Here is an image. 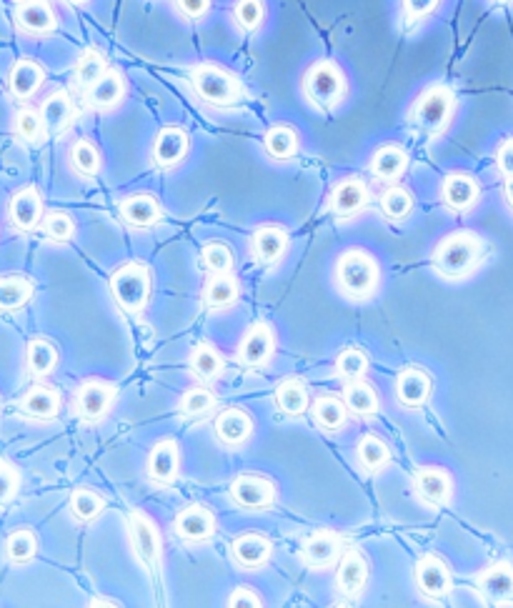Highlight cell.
<instances>
[{
	"label": "cell",
	"instance_id": "obj_44",
	"mask_svg": "<svg viewBox=\"0 0 513 608\" xmlns=\"http://www.w3.org/2000/svg\"><path fill=\"white\" fill-rule=\"evenodd\" d=\"M71 168L83 178L98 176L103 168L101 151H98L91 141L81 138V141H76L71 146Z\"/></svg>",
	"mask_w": 513,
	"mask_h": 608
},
{
	"label": "cell",
	"instance_id": "obj_58",
	"mask_svg": "<svg viewBox=\"0 0 513 608\" xmlns=\"http://www.w3.org/2000/svg\"><path fill=\"white\" fill-rule=\"evenodd\" d=\"M503 198H506V203L511 206V211H513V178H506V186H503Z\"/></svg>",
	"mask_w": 513,
	"mask_h": 608
},
{
	"label": "cell",
	"instance_id": "obj_40",
	"mask_svg": "<svg viewBox=\"0 0 513 608\" xmlns=\"http://www.w3.org/2000/svg\"><path fill=\"white\" fill-rule=\"evenodd\" d=\"M108 73V61L101 51L96 48H88L81 58L76 61V68H73V83L83 91L93 86L98 78H103Z\"/></svg>",
	"mask_w": 513,
	"mask_h": 608
},
{
	"label": "cell",
	"instance_id": "obj_16",
	"mask_svg": "<svg viewBox=\"0 0 513 608\" xmlns=\"http://www.w3.org/2000/svg\"><path fill=\"white\" fill-rule=\"evenodd\" d=\"M173 528H176L178 536L188 543H198V541H208L216 531V516L208 506L203 503H191V506L183 508L181 513L173 521Z\"/></svg>",
	"mask_w": 513,
	"mask_h": 608
},
{
	"label": "cell",
	"instance_id": "obj_43",
	"mask_svg": "<svg viewBox=\"0 0 513 608\" xmlns=\"http://www.w3.org/2000/svg\"><path fill=\"white\" fill-rule=\"evenodd\" d=\"M231 16L238 31L256 33L266 23V3L263 0H236Z\"/></svg>",
	"mask_w": 513,
	"mask_h": 608
},
{
	"label": "cell",
	"instance_id": "obj_39",
	"mask_svg": "<svg viewBox=\"0 0 513 608\" xmlns=\"http://www.w3.org/2000/svg\"><path fill=\"white\" fill-rule=\"evenodd\" d=\"M26 363L36 378L48 376L58 366V348L48 338H33L26 348Z\"/></svg>",
	"mask_w": 513,
	"mask_h": 608
},
{
	"label": "cell",
	"instance_id": "obj_7",
	"mask_svg": "<svg viewBox=\"0 0 513 608\" xmlns=\"http://www.w3.org/2000/svg\"><path fill=\"white\" fill-rule=\"evenodd\" d=\"M128 531H131L133 551L141 558V563H146L151 571H158V568H161L163 541L153 518L148 516L146 511H131V516H128Z\"/></svg>",
	"mask_w": 513,
	"mask_h": 608
},
{
	"label": "cell",
	"instance_id": "obj_21",
	"mask_svg": "<svg viewBox=\"0 0 513 608\" xmlns=\"http://www.w3.org/2000/svg\"><path fill=\"white\" fill-rule=\"evenodd\" d=\"M303 563L316 571H323V568L333 566L341 556V536L333 531H316L313 536L306 538L301 548Z\"/></svg>",
	"mask_w": 513,
	"mask_h": 608
},
{
	"label": "cell",
	"instance_id": "obj_20",
	"mask_svg": "<svg viewBox=\"0 0 513 608\" xmlns=\"http://www.w3.org/2000/svg\"><path fill=\"white\" fill-rule=\"evenodd\" d=\"M288 231L281 226H261L251 236V256L261 266H273L288 251Z\"/></svg>",
	"mask_w": 513,
	"mask_h": 608
},
{
	"label": "cell",
	"instance_id": "obj_49",
	"mask_svg": "<svg viewBox=\"0 0 513 608\" xmlns=\"http://www.w3.org/2000/svg\"><path fill=\"white\" fill-rule=\"evenodd\" d=\"M216 406V396H213L208 388H188L186 393L181 396V403H178V408H181L183 416H206L211 408Z\"/></svg>",
	"mask_w": 513,
	"mask_h": 608
},
{
	"label": "cell",
	"instance_id": "obj_51",
	"mask_svg": "<svg viewBox=\"0 0 513 608\" xmlns=\"http://www.w3.org/2000/svg\"><path fill=\"white\" fill-rule=\"evenodd\" d=\"M203 266L208 268L211 273H231L233 268V251L221 241L206 243L201 251Z\"/></svg>",
	"mask_w": 513,
	"mask_h": 608
},
{
	"label": "cell",
	"instance_id": "obj_29",
	"mask_svg": "<svg viewBox=\"0 0 513 608\" xmlns=\"http://www.w3.org/2000/svg\"><path fill=\"white\" fill-rule=\"evenodd\" d=\"M38 111H41L43 123H46L48 136H63V133L71 128L73 116H76V111H73V101L66 91L51 93V96L41 103Z\"/></svg>",
	"mask_w": 513,
	"mask_h": 608
},
{
	"label": "cell",
	"instance_id": "obj_6",
	"mask_svg": "<svg viewBox=\"0 0 513 608\" xmlns=\"http://www.w3.org/2000/svg\"><path fill=\"white\" fill-rule=\"evenodd\" d=\"M336 281L351 298H368L378 286V266L371 253L346 251L336 263Z\"/></svg>",
	"mask_w": 513,
	"mask_h": 608
},
{
	"label": "cell",
	"instance_id": "obj_50",
	"mask_svg": "<svg viewBox=\"0 0 513 608\" xmlns=\"http://www.w3.org/2000/svg\"><path fill=\"white\" fill-rule=\"evenodd\" d=\"M336 371L338 376H343L346 381H358V378L366 376L368 356L363 351H358V348H346V351L338 353Z\"/></svg>",
	"mask_w": 513,
	"mask_h": 608
},
{
	"label": "cell",
	"instance_id": "obj_35",
	"mask_svg": "<svg viewBox=\"0 0 513 608\" xmlns=\"http://www.w3.org/2000/svg\"><path fill=\"white\" fill-rule=\"evenodd\" d=\"M33 283L26 276H3L0 278V311H21L31 303Z\"/></svg>",
	"mask_w": 513,
	"mask_h": 608
},
{
	"label": "cell",
	"instance_id": "obj_45",
	"mask_svg": "<svg viewBox=\"0 0 513 608\" xmlns=\"http://www.w3.org/2000/svg\"><path fill=\"white\" fill-rule=\"evenodd\" d=\"M38 553V538L36 533L28 531V528H18L11 536L6 538V558L16 566H26L36 558Z\"/></svg>",
	"mask_w": 513,
	"mask_h": 608
},
{
	"label": "cell",
	"instance_id": "obj_34",
	"mask_svg": "<svg viewBox=\"0 0 513 608\" xmlns=\"http://www.w3.org/2000/svg\"><path fill=\"white\" fill-rule=\"evenodd\" d=\"M311 396H308V388L301 378H286V381L278 383L276 388V406L278 411L286 413V416H301L306 413Z\"/></svg>",
	"mask_w": 513,
	"mask_h": 608
},
{
	"label": "cell",
	"instance_id": "obj_12",
	"mask_svg": "<svg viewBox=\"0 0 513 608\" xmlns=\"http://www.w3.org/2000/svg\"><path fill=\"white\" fill-rule=\"evenodd\" d=\"M368 198L371 193H368L366 181L358 176H348L333 186L331 196H328V211L336 218H351L366 208Z\"/></svg>",
	"mask_w": 513,
	"mask_h": 608
},
{
	"label": "cell",
	"instance_id": "obj_14",
	"mask_svg": "<svg viewBox=\"0 0 513 608\" xmlns=\"http://www.w3.org/2000/svg\"><path fill=\"white\" fill-rule=\"evenodd\" d=\"M43 218L46 216H43V198L38 193V188H21L11 198V203H8V221H11V226L16 231H36L38 223H43Z\"/></svg>",
	"mask_w": 513,
	"mask_h": 608
},
{
	"label": "cell",
	"instance_id": "obj_3",
	"mask_svg": "<svg viewBox=\"0 0 513 608\" xmlns=\"http://www.w3.org/2000/svg\"><path fill=\"white\" fill-rule=\"evenodd\" d=\"M453 113H456V96H453V91L448 86H443V83H433V86H428L416 98L408 118H411V123L416 128L431 133V136H438V133H443L448 128Z\"/></svg>",
	"mask_w": 513,
	"mask_h": 608
},
{
	"label": "cell",
	"instance_id": "obj_11",
	"mask_svg": "<svg viewBox=\"0 0 513 608\" xmlns=\"http://www.w3.org/2000/svg\"><path fill=\"white\" fill-rule=\"evenodd\" d=\"M188 148H191V138L183 131L181 126H166L158 131L156 141H153L151 158L156 163V168L161 171H171V168L181 166L188 156Z\"/></svg>",
	"mask_w": 513,
	"mask_h": 608
},
{
	"label": "cell",
	"instance_id": "obj_18",
	"mask_svg": "<svg viewBox=\"0 0 513 608\" xmlns=\"http://www.w3.org/2000/svg\"><path fill=\"white\" fill-rule=\"evenodd\" d=\"M478 198H481V186H478L476 178L468 176V173H451V176L443 178L441 201L443 206L451 208V211H471L478 203Z\"/></svg>",
	"mask_w": 513,
	"mask_h": 608
},
{
	"label": "cell",
	"instance_id": "obj_42",
	"mask_svg": "<svg viewBox=\"0 0 513 608\" xmlns=\"http://www.w3.org/2000/svg\"><path fill=\"white\" fill-rule=\"evenodd\" d=\"M356 453H358V463H361L363 471L368 473L383 471V468L388 466V461H391V451H388V446L381 441V438L373 436V433H368V436H363L361 441H358Z\"/></svg>",
	"mask_w": 513,
	"mask_h": 608
},
{
	"label": "cell",
	"instance_id": "obj_32",
	"mask_svg": "<svg viewBox=\"0 0 513 608\" xmlns=\"http://www.w3.org/2000/svg\"><path fill=\"white\" fill-rule=\"evenodd\" d=\"M253 421L241 408H226L216 418V436L226 446H243L251 438Z\"/></svg>",
	"mask_w": 513,
	"mask_h": 608
},
{
	"label": "cell",
	"instance_id": "obj_41",
	"mask_svg": "<svg viewBox=\"0 0 513 608\" xmlns=\"http://www.w3.org/2000/svg\"><path fill=\"white\" fill-rule=\"evenodd\" d=\"M188 363H191L193 376L203 378V381H213V378H218L223 373V366H226L221 351H216V348L206 341L198 343V346L193 348Z\"/></svg>",
	"mask_w": 513,
	"mask_h": 608
},
{
	"label": "cell",
	"instance_id": "obj_25",
	"mask_svg": "<svg viewBox=\"0 0 513 608\" xmlns=\"http://www.w3.org/2000/svg\"><path fill=\"white\" fill-rule=\"evenodd\" d=\"M478 591L486 601L493 603H503L506 598H513V563L498 561L488 566L478 576Z\"/></svg>",
	"mask_w": 513,
	"mask_h": 608
},
{
	"label": "cell",
	"instance_id": "obj_28",
	"mask_svg": "<svg viewBox=\"0 0 513 608\" xmlns=\"http://www.w3.org/2000/svg\"><path fill=\"white\" fill-rule=\"evenodd\" d=\"M368 583V561L363 558L361 551H348L343 553L341 566H338L336 586L343 596L356 598Z\"/></svg>",
	"mask_w": 513,
	"mask_h": 608
},
{
	"label": "cell",
	"instance_id": "obj_8",
	"mask_svg": "<svg viewBox=\"0 0 513 608\" xmlns=\"http://www.w3.org/2000/svg\"><path fill=\"white\" fill-rule=\"evenodd\" d=\"M231 498L236 506L246 508V511H263V508L273 506V501H276V486L266 476L243 473V476L233 478Z\"/></svg>",
	"mask_w": 513,
	"mask_h": 608
},
{
	"label": "cell",
	"instance_id": "obj_48",
	"mask_svg": "<svg viewBox=\"0 0 513 608\" xmlns=\"http://www.w3.org/2000/svg\"><path fill=\"white\" fill-rule=\"evenodd\" d=\"M381 211L391 221H403L413 211V196L408 188L391 186L381 193Z\"/></svg>",
	"mask_w": 513,
	"mask_h": 608
},
{
	"label": "cell",
	"instance_id": "obj_15",
	"mask_svg": "<svg viewBox=\"0 0 513 608\" xmlns=\"http://www.w3.org/2000/svg\"><path fill=\"white\" fill-rule=\"evenodd\" d=\"M276 351V336L268 323H253L238 346V361L248 368H258L268 363V358Z\"/></svg>",
	"mask_w": 513,
	"mask_h": 608
},
{
	"label": "cell",
	"instance_id": "obj_5",
	"mask_svg": "<svg viewBox=\"0 0 513 608\" xmlns=\"http://www.w3.org/2000/svg\"><path fill=\"white\" fill-rule=\"evenodd\" d=\"M151 268L141 261L123 263L111 276L113 301L128 313H141L151 298Z\"/></svg>",
	"mask_w": 513,
	"mask_h": 608
},
{
	"label": "cell",
	"instance_id": "obj_17",
	"mask_svg": "<svg viewBox=\"0 0 513 608\" xmlns=\"http://www.w3.org/2000/svg\"><path fill=\"white\" fill-rule=\"evenodd\" d=\"M416 586L426 598L446 596L448 588H451V568H448V563L441 556H433V553L418 558Z\"/></svg>",
	"mask_w": 513,
	"mask_h": 608
},
{
	"label": "cell",
	"instance_id": "obj_24",
	"mask_svg": "<svg viewBox=\"0 0 513 608\" xmlns=\"http://www.w3.org/2000/svg\"><path fill=\"white\" fill-rule=\"evenodd\" d=\"M431 396V376L421 368H403L396 378V398L406 408H421Z\"/></svg>",
	"mask_w": 513,
	"mask_h": 608
},
{
	"label": "cell",
	"instance_id": "obj_46",
	"mask_svg": "<svg viewBox=\"0 0 513 608\" xmlns=\"http://www.w3.org/2000/svg\"><path fill=\"white\" fill-rule=\"evenodd\" d=\"M13 133L16 138H21L23 143H41L48 136L46 123H43L41 111L36 108H21L13 118Z\"/></svg>",
	"mask_w": 513,
	"mask_h": 608
},
{
	"label": "cell",
	"instance_id": "obj_22",
	"mask_svg": "<svg viewBox=\"0 0 513 608\" xmlns=\"http://www.w3.org/2000/svg\"><path fill=\"white\" fill-rule=\"evenodd\" d=\"M126 78H123L121 71H111L103 78H98L91 88L86 91V101L93 111H113L123 103L126 98Z\"/></svg>",
	"mask_w": 513,
	"mask_h": 608
},
{
	"label": "cell",
	"instance_id": "obj_10",
	"mask_svg": "<svg viewBox=\"0 0 513 608\" xmlns=\"http://www.w3.org/2000/svg\"><path fill=\"white\" fill-rule=\"evenodd\" d=\"M13 21L26 36H51L58 28V16L48 0H21L13 13Z\"/></svg>",
	"mask_w": 513,
	"mask_h": 608
},
{
	"label": "cell",
	"instance_id": "obj_47",
	"mask_svg": "<svg viewBox=\"0 0 513 608\" xmlns=\"http://www.w3.org/2000/svg\"><path fill=\"white\" fill-rule=\"evenodd\" d=\"M103 508H106V498L91 488H78L71 493V513L76 521L91 523L93 518L101 516Z\"/></svg>",
	"mask_w": 513,
	"mask_h": 608
},
{
	"label": "cell",
	"instance_id": "obj_59",
	"mask_svg": "<svg viewBox=\"0 0 513 608\" xmlns=\"http://www.w3.org/2000/svg\"><path fill=\"white\" fill-rule=\"evenodd\" d=\"M88 606H113V608H116L118 601H106V598H103V596H98V598H93V601L88 603Z\"/></svg>",
	"mask_w": 513,
	"mask_h": 608
},
{
	"label": "cell",
	"instance_id": "obj_23",
	"mask_svg": "<svg viewBox=\"0 0 513 608\" xmlns=\"http://www.w3.org/2000/svg\"><path fill=\"white\" fill-rule=\"evenodd\" d=\"M181 471V446L173 438H163L148 456V476L156 483H173Z\"/></svg>",
	"mask_w": 513,
	"mask_h": 608
},
{
	"label": "cell",
	"instance_id": "obj_55",
	"mask_svg": "<svg viewBox=\"0 0 513 608\" xmlns=\"http://www.w3.org/2000/svg\"><path fill=\"white\" fill-rule=\"evenodd\" d=\"M211 3L213 0H176V11L181 13L186 21L196 23V21H203V18L208 16V11H211Z\"/></svg>",
	"mask_w": 513,
	"mask_h": 608
},
{
	"label": "cell",
	"instance_id": "obj_2",
	"mask_svg": "<svg viewBox=\"0 0 513 608\" xmlns=\"http://www.w3.org/2000/svg\"><path fill=\"white\" fill-rule=\"evenodd\" d=\"M481 253H483V243L476 233L458 231L438 243L436 253H433V266H436L438 273H443L446 278H463L478 266Z\"/></svg>",
	"mask_w": 513,
	"mask_h": 608
},
{
	"label": "cell",
	"instance_id": "obj_38",
	"mask_svg": "<svg viewBox=\"0 0 513 608\" xmlns=\"http://www.w3.org/2000/svg\"><path fill=\"white\" fill-rule=\"evenodd\" d=\"M346 418L348 406L343 403V398L333 396V393H326V396L316 398V403H313V421L323 431H338V428L346 426Z\"/></svg>",
	"mask_w": 513,
	"mask_h": 608
},
{
	"label": "cell",
	"instance_id": "obj_9",
	"mask_svg": "<svg viewBox=\"0 0 513 608\" xmlns=\"http://www.w3.org/2000/svg\"><path fill=\"white\" fill-rule=\"evenodd\" d=\"M113 398H116V386L101 381V378H88L78 386L73 403H76V413L83 421H101L111 411Z\"/></svg>",
	"mask_w": 513,
	"mask_h": 608
},
{
	"label": "cell",
	"instance_id": "obj_30",
	"mask_svg": "<svg viewBox=\"0 0 513 608\" xmlns=\"http://www.w3.org/2000/svg\"><path fill=\"white\" fill-rule=\"evenodd\" d=\"M118 211H121L123 221H126L128 226L151 228L153 223H158V218H161V203H158V198L151 196V193H136V196L123 198Z\"/></svg>",
	"mask_w": 513,
	"mask_h": 608
},
{
	"label": "cell",
	"instance_id": "obj_37",
	"mask_svg": "<svg viewBox=\"0 0 513 608\" xmlns=\"http://www.w3.org/2000/svg\"><path fill=\"white\" fill-rule=\"evenodd\" d=\"M341 398L348 406V411L356 413V416H373V413H378V408H381V403H378V393L373 391L363 378H358V381H348L346 388H343Z\"/></svg>",
	"mask_w": 513,
	"mask_h": 608
},
{
	"label": "cell",
	"instance_id": "obj_60",
	"mask_svg": "<svg viewBox=\"0 0 513 608\" xmlns=\"http://www.w3.org/2000/svg\"><path fill=\"white\" fill-rule=\"evenodd\" d=\"M66 3H71V6H86L91 0H66Z\"/></svg>",
	"mask_w": 513,
	"mask_h": 608
},
{
	"label": "cell",
	"instance_id": "obj_57",
	"mask_svg": "<svg viewBox=\"0 0 513 608\" xmlns=\"http://www.w3.org/2000/svg\"><path fill=\"white\" fill-rule=\"evenodd\" d=\"M496 166L503 178H513V138H506V141L498 146Z\"/></svg>",
	"mask_w": 513,
	"mask_h": 608
},
{
	"label": "cell",
	"instance_id": "obj_53",
	"mask_svg": "<svg viewBox=\"0 0 513 608\" xmlns=\"http://www.w3.org/2000/svg\"><path fill=\"white\" fill-rule=\"evenodd\" d=\"M21 491V471L8 458H0V508L8 506Z\"/></svg>",
	"mask_w": 513,
	"mask_h": 608
},
{
	"label": "cell",
	"instance_id": "obj_33",
	"mask_svg": "<svg viewBox=\"0 0 513 608\" xmlns=\"http://www.w3.org/2000/svg\"><path fill=\"white\" fill-rule=\"evenodd\" d=\"M368 168H371V173L378 181H398L408 168L406 148L396 146V143H386V146H381L373 153Z\"/></svg>",
	"mask_w": 513,
	"mask_h": 608
},
{
	"label": "cell",
	"instance_id": "obj_61",
	"mask_svg": "<svg viewBox=\"0 0 513 608\" xmlns=\"http://www.w3.org/2000/svg\"><path fill=\"white\" fill-rule=\"evenodd\" d=\"M496 3H513V0H496Z\"/></svg>",
	"mask_w": 513,
	"mask_h": 608
},
{
	"label": "cell",
	"instance_id": "obj_13",
	"mask_svg": "<svg viewBox=\"0 0 513 608\" xmlns=\"http://www.w3.org/2000/svg\"><path fill=\"white\" fill-rule=\"evenodd\" d=\"M413 488L426 506L441 508L451 501L453 481L451 473L436 466H423L413 473Z\"/></svg>",
	"mask_w": 513,
	"mask_h": 608
},
{
	"label": "cell",
	"instance_id": "obj_19",
	"mask_svg": "<svg viewBox=\"0 0 513 608\" xmlns=\"http://www.w3.org/2000/svg\"><path fill=\"white\" fill-rule=\"evenodd\" d=\"M46 83V71L33 58H21L13 63L11 73H8V91L16 101H31Z\"/></svg>",
	"mask_w": 513,
	"mask_h": 608
},
{
	"label": "cell",
	"instance_id": "obj_27",
	"mask_svg": "<svg viewBox=\"0 0 513 608\" xmlns=\"http://www.w3.org/2000/svg\"><path fill=\"white\" fill-rule=\"evenodd\" d=\"M231 551L238 566L253 571V568L266 566L273 553V543L268 541L263 533H241V536L233 541Z\"/></svg>",
	"mask_w": 513,
	"mask_h": 608
},
{
	"label": "cell",
	"instance_id": "obj_36",
	"mask_svg": "<svg viewBox=\"0 0 513 608\" xmlns=\"http://www.w3.org/2000/svg\"><path fill=\"white\" fill-rule=\"evenodd\" d=\"M298 146H301L298 133L293 131L291 126H283V123L268 128L266 136H263V148H266L268 156L276 158V161H288V158L296 156Z\"/></svg>",
	"mask_w": 513,
	"mask_h": 608
},
{
	"label": "cell",
	"instance_id": "obj_31",
	"mask_svg": "<svg viewBox=\"0 0 513 608\" xmlns=\"http://www.w3.org/2000/svg\"><path fill=\"white\" fill-rule=\"evenodd\" d=\"M241 298V283L233 273H213L203 286V303L213 311H226Z\"/></svg>",
	"mask_w": 513,
	"mask_h": 608
},
{
	"label": "cell",
	"instance_id": "obj_56",
	"mask_svg": "<svg viewBox=\"0 0 513 608\" xmlns=\"http://www.w3.org/2000/svg\"><path fill=\"white\" fill-rule=\"evenodd\" d=\"M228 606L231 608H236V606H248V608H258V606H263V598H261V593H256L253 591V588H246V586H238L236 591L231 593V596H228Z\"/></svg>",
	"mask_w": 513,
	"mask_h": 608
},
{
	"label": "cell",
	"instance_id": "obj_52",
	"mask_svg": "<svg viewBox=\"0 0 513 608\" xmlns=\"http://www.w3.org/2000/svg\"><path fill=\"white\" fill-rule=\"evenodd\" d=\"M43 231H46V236L53 243H68L73 238V233H76V223H73V218L68 213L53 211L43 218Z\"/></svg>",
	"mask_w": 513,
	"mask_h": 608
},
{
	"label": "cell",
	"instance_id": "obj_1",
	"mask_svg": "<svg viewBox=\"0 0 513 608\" xmlns=\"http://www.w3.org/2000/svg\"><path fill=\"white\" fill-rule=\"evenodd\" d=\"M348 93V81L336 61H316L303 73V96L318 111L341 106Z\"/></svg>",
	"mask_w": 513,
	"mask_h": 608
},
{
	"label": "cell",
	"instance_id": "obj_4",
	"mask_svg": "<svg viewBox=\"0 0 513 608\" xmlns=\"http://www.w3.org/2000/svg\"><path fill=\"white\" fill-rule=\"evenodd\" d=\"M191 86L196 91V96L201 101H206L208 106L228 108L233 103L241 101L243 86L231 71L221 66H213V63H198L191 71Z\"/></svg>",
	"mask_w": 513,
	"mask_h": 608
},
{
	"label": "cell",
	"instance_id": "obj_54",
	"mask_svg": "<svg viewBox=\"0 0 513 608\" xmlns=\"http://www.w3.org/2000/svg\"><path fill=\"white\" fill-rule=\"evenodd\" d=\"M438 6H441V0H401L403 16H406L408 21H423V18L431 16Z\"/></svg>",
	"mask_w": 513,
	"mask_h": 608
},
{
	"label": "cell",
	"instance_id": "obj_26",
	"mask_svg": "<svg viewBox=\"0 0 513 608\" xmlns=\"http://www.w3.org/2000/svg\"><path fill=\"white\" fill-rule=\"evenodd\" d=\"M61 408V391H56L53 386H46V383H38V386H33L31 391L21 398V411L26 413V416L36 418V421H53V418L61 413Z\"/></svg>",
	"mask_w": 513,
	"mask_h": 608
}]
</instances>
